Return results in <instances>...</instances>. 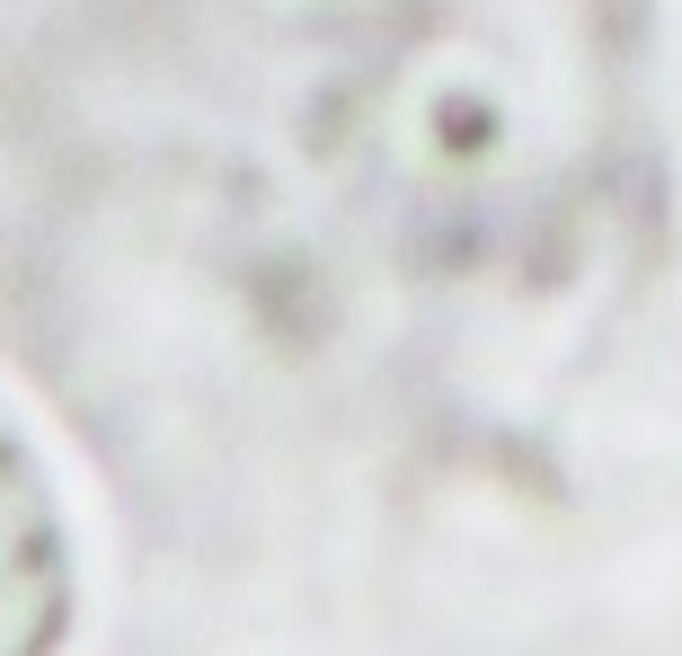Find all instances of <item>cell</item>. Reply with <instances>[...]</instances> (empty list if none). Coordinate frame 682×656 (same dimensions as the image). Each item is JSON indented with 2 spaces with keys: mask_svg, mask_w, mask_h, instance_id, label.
I'll list each match as a JSON object with an SVG mask.
<instances>
[{
  "mask_svg": "<svg viewBox=\"0 0 682 656\" xmlns=\"http://www.w3.org/2000/svg\"><path fill=\"white\" fill-rule=\"evenodd\" d=\"M71 630V524L54 470L0 399V656H54Z\"/></svg>",
  "mask_w": 682,
  "mask_h": 656,
  "instance_id": "cell-1",
  "label": "cell"
}]
</instances>
